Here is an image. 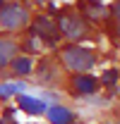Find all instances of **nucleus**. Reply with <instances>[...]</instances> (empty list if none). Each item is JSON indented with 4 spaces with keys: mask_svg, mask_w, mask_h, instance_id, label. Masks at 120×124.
I'll return each mask as SVG.
<instances>
[{
    "mask_svg": "<svg viewBox=\"0 0 120 124\" xmlns=\"http://www.w3.org/2000/svg\"><path fill=\"white\" fill-rule=\"evenodd\" d=\"M62 60H65V64H67L70 69L82 72V69H89L91 64H94V55H91L87 48L72 46V48H65V53H62Z\"/></svg>",
    "mask_w": 120,
    "mask_h": 124,
    "instance_id": "f257e3e1",
    "label": "nucleus"
},
{
    "mask_svg": "<svg viewBox=\"0 0 120 124\" xmlns=\"http://www.w3.org/2000/svg\"><path fill=\"white\" fill-rule=\"evenodd\" d=\"M27 22V10L19 5H5L0 10V26L5 29H19Z\"/></svg>",
    "mask_w": 120,
    "mask_h": 124,
    "instance_id": "f03ea898",
    "label": "nucleus"
},
{
    "mask_svg": "<svg viewBox=\"0 0 120 124\" xmlns=\"http://www.w3.org/2000/svg\"><path fill=\"white\" fill-rule=\"evenodd\" d=\"M34 31H36L41 38H46L48 43H55V41H58V26H55L48 17H39V19L34 22Z\"/></svg>",
    "mask_w": 120,
    "mask_h": 124,
    "instance_id": "7ed1b4c3",
    "label": "nucleus"
},
{
    "mask_svg": "<svg viewBox=\"0 0 120 124\" xmlns=\"http://www.w3.org/2000/svg\"><path fill=\"white\" fill-rule=\"evenodd\" d=\"M60 29H62V33L65 36H70V38H77V36H82L84 33V24L79 22V17L75 15H65V17H60V24H58Z\"/></svg>",
    "mask_w": 120,
    "mask_h": 124,
    "instance_id": "20e7f679",
    "label": "nucleus"
},
{
    "mask_svg": "<svg viewBox=\"0 0 120 124\" xmlns=\"http://www.w3.org/2000/svg\"><path fill=\"white\" fill-rule=\"evenodd\" d=\"M19 108L24 110V112H29V115H41L46 110V103L31 98V95H19Z\"/></svg>",
    "mask_w": 120,
    "mask_h": 124,
    "instance_id": "39448f33",
    "label": "nucleus"
},
{
    "mask_svg": "<svg viewBox=\"0 0 120 124\" xmlns=\"http://www.w3.org/2000/svg\"><path fill=\"white\" fill-rule=\"evenodd\" d=\"M48 119H50V122L53 124H70L72 122V112H70V110L67 108H50L48 110Z\"/></svg>",
    "mask_w": 120,
    "mask_h": 124,
    "instance_id": "423d86ee",
    "label": "nucleus"
},
{
    "mask_svg": "<svg viewBox=\"0 0 120 124\" xmlns=\"http://www.w3.org/2000/svg\"><path fill=\"white\" fill-rule=\"evenodd\" d=\"M96 79L94 77H77L75 79V86H77V91H82V93H91L94 88H96Z\"/></svg>",
    "mask_w": 120,
    "mask_h": 124,
    "instance_id": "0eeeda50",
    "label": "nucleus"
},
{
    "mask_svg": "<svg viewBox=\"0 0 120 124\" xmlns=\"http://www.w3.org/2000/svg\"><path fill=\"white\" fill-rule=\"evenodd\" d=\"M12 55H15V43L12 41H0V67L7 64Z\"/></svg>",
    "mask_w": 120,
    "mask_h": 124,
    "instance_id": "6e6552de",
    "label": "nucleus"
},
{
    "mask_svg": "<svg viewBox=\"0 0 120 124\" xmlns=\"http://www.w3.org/2000/svg\"><path fill=\"white\" fill-rule=\"evenodd\" d=\"M12 69H15L17 74H27V72H31V60L29 57H19V60H15Z\"/></svg>",
    "mask_w": 120,
    "mask_h": 124,
    "instance_id": "1a4fd4ad",
    "label": "nucleus"
},
{
    "mask_svg": "<svg viewBox=\"0 0 120 124\" xmlns=\"http://www.w3.org/2000/svg\"><path fill=\"white\" fill-rule=\"evenodd\" d=\"M24 91V84H5V86H0V95L5 98V95H12V93H22Z\"/></svg>",
    "mask_w": 120,
    "mask_h": 124,
    "instance_id": "9d476101",
    "label": "nucleus"
},
{
    "mask_svg": "<svg viewBox=\"0 0 120 124\" xmlns=\"http://www.w3.org/2000/svg\"><path fill=\"white\" fill-rule=\"evenodd\" d=\"M115 81H118V72H115V69H108V72L103 74V84L106 86H113Z\"/></svg>",
    "mask_w": 120,
    "mask_h": 124,
    "instance_id": "9b49d317",
    "label": "nucleus"
},
{
    "mask_svg": "<svg viewBox=\"0 0 120 124\" xmlns=\"http://www.w3.org/2000/svg\"><path fill=\"white\" fill-rule=\"evenodd\" d=\"M89 12L94 17H103L106 15V7H103V5H89Z\"/></svg>",
    "mask_w": 120,
    "mask_h": 124,
    "instance_id": "f8f14e48",
    "label": "nucleus"
},
{
    "mask_svg": "<svg viewBox=\"0 0 120 124\" xmlns=\"http://www.w3.org/2000/svg\"><path fill=\"white\" fill-rule=\"evenodd\" d=\"M115 12H118V17H120V2H118V5H115Z\"/></svg>",
    "mask_w": 120,
    "mask_h": 124,
    "instance_id": "ddd939ff",
    "label": "nucleus"
}]
</instances>
